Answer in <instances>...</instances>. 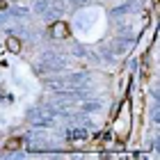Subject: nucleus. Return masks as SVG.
<instances>
[{
    "mask_svg": "<svg viewBox=\"0 0 160 160\" xmlns=\"http://www.w3.org/2000/svg\"><path fill=\"white\" fill-rule=\"evenodd\" d=\"M7 43H9V48H12V50H18V48H21L16 39H9V41H7Z\"/></svg>",
    "mask_w": 160,
    "mask_h": 160,
    "instance_id": "nucleus-1",
    "label": "nucleus"
}]
</instances>
